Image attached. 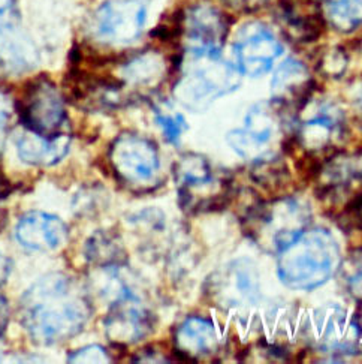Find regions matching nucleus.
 <instances>
[{
    "mask_svg": "<svg viewBox=\"0 0 362 364\" xmlns=\"http://www.w3.org/2000/svg\"><path fill=\"white\" fill-rule=\"evenodd\" d=\"M20 314L23 327L35 342L54 345L82 331L92 306L84 289L72 279L51 273L23 294Z\"/></svg>",
    "mask_w": 362,
    "mask_h": 364,
    "instance_id": "nucleus-1",
    "label": "nucleus"
},
{
    "mask_svg": "<svg viewBox=\"0 0 362 364\" xmlns=\"http://www.w3.org/2000/svg\"><path fill=\"white\" fill-rule=\"evenodd\" d=\"M275 257L277 274L285 287L313 291L339 272L341 250L329 230L309 227Z\"/></svg>",
    "mask_w": 362,
    "mask_h": 364,
    "instance_id": "nucleus-2",
    "label": "nucleus"
},
{
    "mask_svg": "<svg viewBox=\"0 0 362 364\" xmlns=\"http://www.w3.org/2000/svg\"><path fill=\"white\" fill-rule=\"evenodd\" d=\"M178 205L189 216L221 212L235 198L234 180L199 153H186L172 166Z\"/></svg>",
    "mask_w": 362,
    "mask_h": 364,
    "instance_id": "nucleus-3",
    "label": "nucleus"
},
{
    "mask_svg": "<svg viewBox=\"0 0 362 364\" xmlns=\"http://www.w3.org/2000/svg\"><path fill=\"white\" fill-rule=\"evenodd\" d=\"M310 223L312 208L295 197H280L271 201L256 198L241 212L244 235L259 249L274 255L295 240Z\"/></svg>",
    "mask_w": 362,
    "mask_h": 364,
    "instance_id": "nucleus-4",
    "label": "nucleus"
},
{
    "mask_svg": "<svg viewBox=\"0 0 362 364\" xmlns=\"http://www.w3.org/2000/svg\"><path fill=\"white\" fill-rule=\"evenodd\" d=\"M295 117L282 107L260 102L250 108L243 126L226 135L229 147L250 164L282 158L294 132Z\"/></svg>",
    "mask_w": 362,
    "mask_h": 364,
    "instance_id": "nucleus-5",
    "label": "nucleus"
},
{
    "mask_svg": "<svg viewBox=\"0 0 362 364\" xmlns=\"http://www.w3.org/2000/svg\"><path fill=\"white\" fill-rule=\"evenodd\" d=\"M240 75L238 69L221 59L220 54L186 53L180 63L174 95L185 108L198 113L238 87Z\"/></svg>",
    "mask_w": 362,
    "mask_h": 364,
    "instance_id": "nucleus-6",
    "label": "nucleus"
},
{
    "mask_svg": "<svg viewBox=\"0 0 362 364\" xmlns=\"http://www.w3.org/2000/svg\"><path fill=\"white\" fill-rule=\"evenodd\" d=\"M289 147L302 153L305 159L319 164L341 151L347 141V120L344 111L331 101L312 100L297 114ZM287 147V149H289Z\"/></svg>",
    "mask_w": 362,
    "mask_h": 364,
    "instance_id": "nucleus-7",
    "label": "nucleus"
},
{
    "mask_svg": "<svg viewBox=\"0 0 362 364\" xmlns=\"http://www.w3.org/2000/svg\"><path fill=\"white\" fill-rule=\"evenodd\" d=\"M111 170L131 191H151L160 185V156L151 139L133 132L120 134L109 147Z\"/></svg>",
    "mask_w": 362,
    "mask_h": 364,
    "instance_id": "nucleus-8",
    "label": "nucleus"
},
{
    "mask_svg": "<svg viewBox=\"0 0 362 364\" xmlns=\"http://www.w3.org/2000/svg\"><path fill=\"white\" fill-rule=\"evenodd\" d=\"M204 297L220 311H247L262 299L260 276L255 262L235 258L217 267L204 282Z\"/></svg>",
    "mask_w": 362,
    "mask_h": 364,
    "instance_id": "nucleus-9",
    "label": "nucleus"
},
{
    "mask_svg": "<svg viewBox=\"0 0 362 364\" xmlns=\"http://www.w3.org/2000/svg\"><path fill=\"white\" fill-rule=\"evenodd\" d=\"M305 338L316 351L332 358L362 355V314L327 304L313 312Z\"/></svg>",
    "mask_w": 362,
    "mask_h": 364,
    "instance_id": "nucleus-10",
    "label": "nucleus"
},
{
    "mask_svg": "<svg viewBox=\"0 0 362 364\" xmlns=\"http://www.w3.org/2000/svg\"><path fill=\"white\" fill-rule=\"evenodd\" d=\"M314 180L320 201L355 212L362 205V151L336 153L320 164Z\"/></svg>",
    "mask_w": 362,
    "mask_h": 364,
    "instance_id": "nucleus-11",
    "label": "nucleus"
},
{
    "mask_svg": "<svg viewBox=\"0 0 362 364\" xmlns=\"http://www.w3.org/2000/svg\"><path fill=\"white\" fill-rule=\"evenodd\" d=\"M18 113L27 131L44 136L60 135L66 109L60 90L48 78H38L24 90Z\"/></svg>",
    "mask_w": 362,
    "mask_h": 364,
    "instance_id": "nucleus-12",
    "label": "nucleus"
},
{
    "mask_svg": "<svg viewBox=\"0 0 362 364\" xmlns=\"http://www.w3.org/2000/svg\"><path fill=\"white\" fill-rule=\"evenodd\" d=\"M228 33V18L210 5L192 6L177 23V35L189 54H220Z\"/></svg>",
    "mask_w": 362,
    "mask_h": 364,
    "instance_id": "nucleus-13",
    "label": "nucleus"
},
{
    "mask_svg": "<svg viewBox=\"0 0 362 364\" xmlns=\"http://www.w3.org/2000/svg\"><path fill=\"white\" fill-rule=\"evenodd\" d=\"M147 23L143 0H111L96 11L94 35L106 44L129 46L141 36Z\"/></svg>",
    "mask_w": 362,
    "mask_h": 364,
    "instance_id": "nucleus-14",
    "label": "nucleus"
},
{
    "mask_svg": "<svg viewBox=\"0 0 362 364\" xmlns=\"http://www.w3.org/2000/svg\"><path fill=\"white\" fill-rule=\"evenodd\" d=\"M234 54L240 74L256 78L270 71L283 54V46L267 26L250 23L236 35Z\"/></svg>",
    "mask_w": 362,
    "mask_h": 364,
    "instance_id": "nucleus-15",
    "label": "nucleus"
},
{
    "mask_svg": "<svg viewBox=\"0 0 362 364\" xmlns=\"http://www.w3.org/2000/svg\"><path fill=\"white\" fill-rule=\"evenodd\" d=\"M106 339L117 346H129L146 339L156 328V316L128 294L111 306L104 321Z\"/></svg>",
    "mask_w": 362,
    "mask_h": 364,
    "instance_id": "nucleus-16",
    "label": "nucleus"
},
{
    "mask_svg": "<svg viewBox=\"0 0 362 364\" xmlns=\"http://www.w3.org/2000/svg\"><path fill=\"white\" fill-rule=\"evenodd\" d=\"M36 62V48L24 33L17 0H0V66L21 73Z\"/></svg>",
    "mask_w": 362,
    "mask_h": 364,
    "instance_id": "nucleus-17",
    "label": "nucleus"
},
{
    "mask_svg": "<svg viewBox=\"0 0 362 364\" xmlns=\"http://www.w3.org/2000/svg\"><path fill=\"white\" fill-rule=\"evenodd\" d=\"M314 90V81L309 68L289 59L277 68L271 82L273 102L286 109L292 116L298 114L307 104Z\"/></svg>",
    "mask_w": 362,
    "mask_h": 364,
    "instance_id": "nucleus-18",
    "label": "nucleus"
},
{
    "mask_svg": "<svg viewBox=\"0 0 362 364\" xmlns=\"http://www.w3.org/2000/svg\"><path fill=\"white\" fill-rule=\"evenodd\" d=\"M220 351L219 334L212 319L190 315L181 323L174 334V353L186 361H205Z\"/></svg>",
    "mask_w": 362,
    "mask_h": 364,
    "instance_id": "nucleus-19",
    "label": "nucleus"
},
{
    "mask_svg": "<svg viewBox=\"0 0 362 364\" xmlns=\"http://www.w3.org/2000/svg\"><path fill=\"white\" fill-rule=\"evenodd\" d=\"M16 235L23 247L48 252L60 247L66 242L67 227L57 216L44 212H31L18 220Z\"/></svg>",
    "mask_w": 362,
    "mask_h": 364,
    "instance_id": "nucleus-20",
    "label": "nucleus"
},
{
    "mask_svg": "<svg viewBox=\"0 0 362 364\" xmlns=\"http://www.w3.org/2000/svg\"><path fill=\"white\" fill-rule=\"evenodd\" d=\"M280 17L287 35L300 42H312L322 35L325 18L320 0H280Z\"/></svg>",
    "mask_w": 362,
    "mask_h": 364,
    "instance_id": "nucleus-21",
    "label": "nucleus"
},
{
    "mask_svg": "<svg viewBox=\"0 0 362 364\" xmlns=\"http://www.w3.org/2000/svg\"><path fill=\"white\" fill-rule=\"evenodd\" d=\"M71 147L67 135L44 136L26 131L17 138V151L24 164L33 166H51L60 162Z\"/></svg>",
    "mask_w": 362,
    "mask_h": 364,
    "instance_id": "nucleus-22",
    "label": "nucleus"
},
{
    "mask_svg": "<svg viewBox=\"0 0 362 364\" xmlns=\"http://www.w3.org/2000/svg\"><path fill=\"white\" fill-rule=\"evenodd\" d=\"M325 23L340 33H351L362 26V0H320Z\"/></svg>",
    "mask_w": 362,
    "mask_h": 364,
    "instance_id": "nucleus-23",
    "label": "nucleus"
},
{
    "mask_svg": "<svg viewBox=\"0 0 362 364\" xmlns=\"http://www.w3.org/2000/svg\"><path fill=\"white\" fill-rule=\"evenodd\" d=\"M339 272L347 296L362 309V247L351 250L344 259L341 258Z\"/></svg>",
    "mask_w": 362,
    "mask_h": 364,
    "instance_id": "nucleus-24",
    "label": "nucleus"
},
{
    "mask_svg": "<svg viewBox=\"0 0 362 364\" xmlns=\"http://www.w3.org/2000/svg\"><path fill=\"white\" fill-rule=\"evenodd\" d=\"M87 255L96 264L104 265V267H116L126 259L124 252L114 239L109 235L97 234L87 245Z\"/></svg>",
    "mask_w": 362,
    "mask_h": 364,
    "instance_id": "nucleus-25",
    "label": "nucleus"
},
{
    "mask_svg": "<svg viewBox=\"0 0 362 364\" xmlns=\"http://www.w3.org/2000/svg\"><path fill=\"white\" fill-rule=\"evenodd\" d=\"M156 122L160 126L165 139L171 144H177L189 128L185 117L170 105H159L156 108Z\"/></svg>",
    "mask_w": 362,
    "mask_h": 364,
    "instance_id": "nucleus-26",
    "label": "nucleus"
},
{
    "mask_svg": "<svg viewBox=\"0 0 362 364\" xmlns=\"http://www.w3.org/2000/svg\"><path fill=\"white\" fill-rule=\"evenodd\" d=\"M69 363H111V355L108 354V351L105 348L99 346V345H89L78 349V351L69 354L67 358Z\"/></svg>",
    "mask_w": 362,
    "mask_h": 364,
    "instance_id": "nucleus-27",
    "label": "nucleus"
},
{
    "mask_svg": "<svg viewBox=\"0 0 362 364\" xmlns=\"http://www.w3.org/2000/svg\"><path fill=\"white\" fill-rule=\"evenodd\" d=\"M346 66H347V55L337 48H332L322 59L324 73L331 77L341 75L344 73Z\"/></svg>",
    "mask_w": 362,
    "mask_h": 364,
    "instance_id": "nucleus-28",
    "label": "nucleus"
},
{
    "mask_svg": "<svg viewBox=\"0 0 362 364\" xmlns=\"http://www.w3.org/2000/svg\"><path fill=\"white\" fill-rule=\"evenodd\" d=\"M224 4L236 12L253 14L268 4V0H224Z\"/></svg>",
    "mask_w": 362,
    "mask_h": 364,
    "instance_id": "nucleus-29",
    "label": "nucleus"
},
{
    "mask_svg": "<svg viewBox=\"0 0 362 364\" xmlns=\"http://www.w3.org/2000/svg\"><path fill=\"white\" fill-rule=\"evenodd\" d=\"M349 101L355 113V117L358 119L362 128V78L352 84V87L349 90Z\"/></svg>",
    "mask_w": 362,
    "mask_h": 364,
    "instance_id": "nucleus-30",
    "label": "nucleus"
},
{
    "mask_svg": "<svg viewBox=\"0 0 362 364\" xmlns=\"http://www.w3.org/2000/svg\"><path fill=\"white\" fill-rule=\"evenodd\" d=\"M9 318H11V311H9L8 300L2 292H0V338L5 334L9 326Z\"/></svg>",
    "mask_w": 362,
    "mask_h": 364,
    "instance_id": "nucleus-31",
    "label": "nucleus"
},
{
    "mask_svg": "<svg viewBox=\"0 0 362 364\" xmlns=\"http://www.w3.org/2000/svg\"><path fill=\"white\" fill-rule=\"evenodd\" d=\"M11 270H12L11 259L0 252V285H4L8 281Z\"/></svg>",
    "mask_w": 362,
    "mask_h": 364,
    "instance_id": "nucleus-32",
    "label": "nucleus"
}]
</instances>
